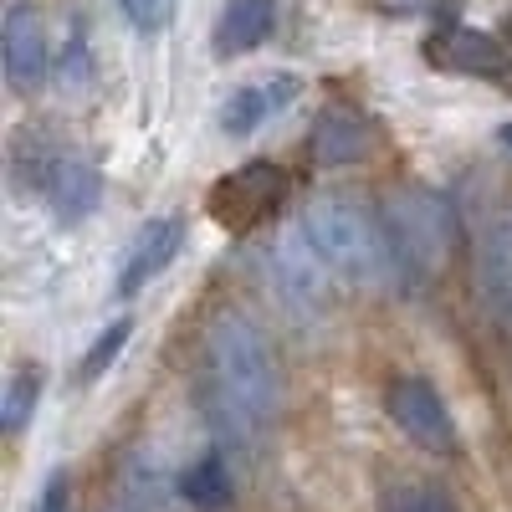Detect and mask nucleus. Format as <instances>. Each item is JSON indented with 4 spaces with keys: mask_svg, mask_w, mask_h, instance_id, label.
<instances>
[{
    "mask_svg": "<svg viewBox=\"0 0 512 512\" xmlns=\"http://www.w3.org/2000/svg\"><path fill=\"white\" fill-rule=\"evenodd\" d=\"M128 333H134V323H128V318L108 323V328H103V333L93 338V349H88V354L77 359V379H82V384H93V379H98V374H103V369H108V364H113L118 354H123Z\"/></svg>",
    "mask_w": 512,
    "mask_h": 512,
    "instance_id": "19",
    "label": "nucleus"
},
{
    "mask_svg": "<svg viewBox=\"0 0 512 512\" xmlns=\"http://www.w3.org/2000/svg\"><path fill=\"white\" fill-rule=\"evenodd\" d=\"M390 16H415V11H431V6H441V0H379Z\"/></svg>",
    "mask_w": 512,
    "mask_h": 512,
    "instance_id": "23",
    "label": "nucleus"
},
{
    "mask_svg": "<svg viewBox=\"0 0 512 512\" xmlns=\"http://www.w3.org/2000/svg\"><path fill=\"white\" fill-rule=\"evenodd\" d=\"M477 282H482L487 308L512 323V216L497 231H487L482 256H477Z\"/></svg>",
    "mask_w": 512,
    "mask_h": 512,
    "instance_id": "14",
    "label": "nucleus"
},
{
    "mask_svg": "<svg viewBox=\"0 0 512 512\" xmlns=\"http://www.w3.org/2000/svg\"><path fill=\"white\" fill-rule=\"evenodd\" d=\"M6 77L16 93H36L41 77H47V26H41V16L26 6V0H16V6L6 11Z\"/></svg>",
    "mask_w": 512,
    "mask_h": 512,
    "instance_id": "7",
    "label": "nucleus"
},
{
    "mask_svg": "<svg viewBox=\"0 0 512 512\" xmlns=\"http://www.w3.org/2000/svg\"><path fill=\"white\" fill-rule=\"evenodd\" d=\"M502 139H507V144H512V128H502Z\"/></svg>",
    "mask_w": 512,
    "mask_h": 512,
    "instance_id": "25",
    "label": "nucleus"
},
{
    "mask_svg": "<svg viewBox=\"0 0 512 512\" xmlns=\"http://www.w3.org/2000/svg\"><path fill=\"white\" fill-rule=\"evenodd\" d=\"M36 400H41V369H36V364H21V369L6 379V395H0V431L16 436L21 425L31 420Z\"/></svg>",
    "mask_w": 512,
    "mask_h": 512,
    "instance_id": "17",
    "label": "nucleus"
},
{
    "mask_svg": "<svg viewBox=\"0 0 512 512\" xmlns=\"http://www.w3.org/2000/svg\"><path fill=\"white\" fill-rule=\"evenodd\" d=\"M180 497H185L195 512H226V507L236 502V482H231V472H226V456H221V451L200 456L190 472L180 477Z\"/></svg>",
    "mask_w": 512,
    "mask_h": 512,
    "instance_id": "15",
    "label": "nucleus"
},
{
    "mask_svg": "<svg viewBox=\"0 0 512 512\" xmlns=\"http://www.w3.org/2000/svg\"><path fill=\"white\" fill-rule=\"evenodd\" d=\"M36 512H67V472H52L47 477V492H41V507Z\"/></svg>",
    "mask_w": 512,
    "mask_h": 512,
    "instance_id": "22",
    "label": "nucleus"
},
{
    "mask_svg": "<svg viewBox=\"0 0 512 512\" xmlns=\"http://www.w3.org/2000/svg\"><path fill=\"white\" fill-rule=\"evenodd\" d=\"M425 62L441 72H461V77H507L512 72V52L497 36L472 31V26H446L425 41Z\"/></svg>",
    "mask_w": 512,
    "mask_h": 512,
    "instance_id": "6",
    "label": "nucleus"
},
{
    "mask_svg": "<svg viewBox=\"0 0 512 512\" xmlns=\"http://www.w3.org/2000/svg\"><path fill=\"white\" fill-rule=\"evenodd\" d=\"M308 149H313V159L328 164V169L354 164V159L369 154V123H364L354 108L333 103V108L318 113V123H313V144H308Z\"/></svg>",
    "mask_w": 512,
    "mask_h": 512,
    "instance_id": "11",
    "label": "nucleus"
},
{
    "mask_svg": "<svg viewBox=\"0 0 512 512\" xmlns=\"http://www.w3.org/2000/svg\"><path fill=\"white\" fill-rule=\"evenodd\" d=\"M379 512H456L451 497L431 482H395V487H384L379 497Z\"/></svg>",
    "mask_w": 512,
    "mask_h": 512,
    "instance_id": "18",
    "label": "nucleus"
},
{
    "mask_svg": "<svg viewBox=\"0 0 512 512\" xmlns=\"http://www.w3.org/2000/svg\"><path fill=\"white\" fill-rule=\"evenodd\" d=\"M272 267H277V287H282L287 303H297V308H323L328 303V262L313 251L308 236L282 241Z\"/></svg>",
    "mask_w": 512,
    "mask_h": 512,
    "instance_id": "10",
    "label": "nucleus"
},
{
    "mask_svg": "<svg viewBox=\"0 0 512 512\" xmlns=\"http://www.w3.org/2000/svg\"><path fill=\"white\" fill-rule=\"evenodd\" d=\"M384 236H390L395 267H405L410 277H431L441 272V262L451 256V210L436 190H395L384 200Z\"/></svg>",
    "mask_w": 512,
    "mask_h": 512,
    "instance_id": "3",
    "label": "nucleus"
},
{
    "mask_svg": "<svg viewBox=\"0 0 512 512\" xmlns=\"http://www.w3.org/2000/svg\"><path fill=\"white\" fill-rule=\"evenodd\" d=\"M108 512H134V507H123V502H118V507H108Z\"/></svg>",
    "mask_w": 512,
    "mask_h": 512,
    "instance_id": "24",
    "label": "nucleus"
},
{
    "mask_svg": "<svg viewBox=\"0 0 512 512\" xmlns=\"http://www.w3.org/2000/svg\"><path fill=\"white\" fill-rule=\"evenodd\" d=\"M303 236L328 262V272H338L354 287H384L395 272V251H390V236H384V221H374L364 205H354L344 195L313 200V210L303 216Z\"/></svg>",
    "mask_w": 512,
    "mask_h": 512,
    "instance_id": "2",
    "label": "nucleus"
},
{
    "mask_svg": "<svg viewBox=\"0 0 512 512\" xmlns=\"http://www.w3.org/2000/svg\"><path fill=\"white\" fill-rule=\"evenodd\" d=\"M297 82L292 72H272V77H262V82H251V88H236L231 98H226V108H221V128L231 139H246V134H256L272 113H282L292 98H297Z\"/></svg>",
    "mask_w": 512,
    "mask_h": 512,
    "instance_id": "8",
    "label": "nucleus"
},
{
    "mask_svg": "<svg viewBox=\"0 0 512 512\" xmlns=\"http://www.w3.org/2000/svg\"><path fill=\"white\" fill-rule=\"evenodd\" d=\"M47 200L57 210V221L77 226V221H88L98 200H103V175L88 164V159H57L52 169V185H47Z\"/></svg>",
    "mask_w": 512,
    "mask_h": 512,
    "instance_id": "12",
    "label": "nucleus"
},
{
    "mask_svg": "<svg viewBox=\"0 0 512 512\" xmlns=\"http://www.w3.org/2000/svg\"><path fill=\"white\" fill-rule=\"evenodd\" d=\"M277 26L272 0H226V11L216 21V57H246L256 52Z\"/></svg>",
    "mask_w": 512,
    "mask_h": 512,
    "instance_id": "13",
    "label": "nucleus"
},
{
    "mask_svg": "<svg viewBox=\"0 0 512 512\" xmlns=\"http://www.w3.org/2000/svg\"><path fill=\"white\" fill-rule=\"evenodd\" d=\"M118 482H123V507H134V512H169L175 482H169V472H164V466H154L149 456H128Z\"/></svg>",
    "mask_w": 512,
    "mask_h": 512,
    "instance_id": "16",
    "label": "nucleus"
},
{
    "mask_svg": "<svg viewBox=\"0 0 512 512\" xmlns=\"http://www.w3.org/2000/svg\"><path fill=\"white\" fill-rule=\"evenodd\" d=\"M205 354H210V379L256 420L267 425L282 405V379H277V359H272V344L262 338L246 313L226 308L210 318L205 328Z\"/></svg>",
    "mask_w": 512,
    "mask_h": 512,
    "instance_id": "1",
    "label": "nucleus"
},
{
    "mask_svg": "<svg viewBox=\"0 0 512 512\" xmlns=\"http://www.w3.org/2000/svg\"><path fill=\"white\" fill-rule=\"evenodd\" d=\"M282 195H287L282 169L272 159H251V164L231 169V175H221L216 185H210L205 210H210V221L226 226V231H251L256 221H267L282 205Z\"/></svg>",
    "mask_w": 512,
    "mask_h": 512,
    "instance_id": "4",
    "label": "nucleus"
},
{
    "mask_svg": "<svg viewBox=\"0 0 512 512\" xmlns=\"http://www.w3.org/2000/svg\"><path fill=\"white\" fill-rule=\"evenodd\" d=\"M82 77H88V41L72 31V47H67V57H62V88L77 93V88H82Z\"/></svg>",
    "mask_w": 512,
    "mask_h": 512,
    "instance_id": "21",
    "label": "nucleus"
},
{
    "mask_svg": "<svg viewBox=\"0 0 512 512\" xmlns=\"http://www.w3.org/2000/svg\"><path fill=\"white\" fill-rule=\"evenodd\" d=\"M118 6L139 31H159L169 21V0H118Z\"/></svg>",
    "mask_w": 512,
    "mask_h": 512,
    "instance_id": "20",
    "label": "nucleus"
},
{
    "mask_svg": "<svg viewBox=\"0 0 512 512\" xmlns=\"http://www.w3.org/2000/svg\"><path fill=\"white\" fill-rule=\"evenodd\" d=\"M384 405H390V420H395V431L410 436L415 446L425 451H456V425H451V410L441 405L436 395V384L431 379H420V374H400L390 384V395H384Z\"/></svg>",
    "mask_w": 512,
    "mask_h": 512,
    "instance_id": "5",
    "label": "nucleus"
},
{
    "mask_svg": "<svg viewBox=\"0 0 512 512\" xmlns=\"http://www.w3.org/2000/svg\"><path fill=\"white\" fill-rule=\"evenodd\" d=\"M180 241H185V226H180V221H149V226L134 236V246H128L123 267H118V297L144 292L169 262H175Z\"/></svg>",
    "mask_w": 512,
    "mask_h": 512,
    "instance_id": "9",
    "label": "nucleus"
}]
</instances>
